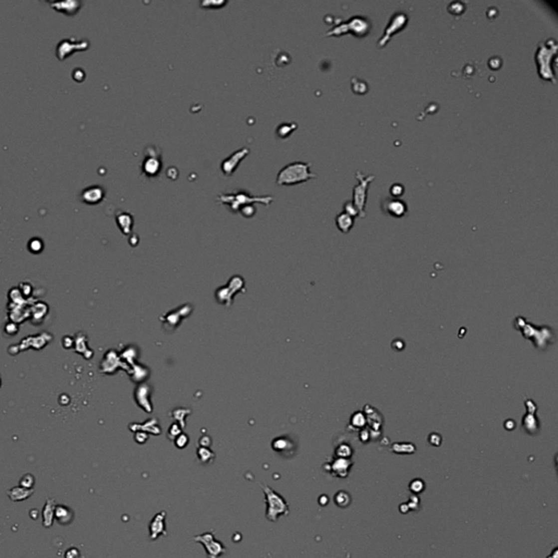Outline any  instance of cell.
<instances>
[{"label": "cell", "instance_id": "1", "mask_svg": "<svg viewBox=\"0 0 558 558\" xmlns=\"http://www.w3.org/2000/svg\"><path fill=\"white\" fill-rule=\"evenodd\" d=\"M557 41L554 38H551L546 41H541L536 52V62L540 78L545 81H551L553 84H556V75L553 63L557 56Z\"/></svg>", "mask_w": 558, "mask_h": 558}, {"label": "cell", "instance_id": "2", "mask_svg": "<svg viewBox=\"0 0 558 558\" xmlns=\"http://www.w3.org/2000/svg\"><path fill=\"white\" fill-rule=\"evenodd\" d=\"M316 176L311 171V164L293 162L284 166L277 175L278 186H292L313 179Z\"/></svg>", "mask_w": 558, "mask_h": 558}, {"label": "cell", "instance_id": "3", "mask_svg": "<svg viewBox=\"0 0 558 558\" xmlns=\"http://www.w3.org/2000/svg\"><path fill=\"white\" fill-rule=\"evenodd\" d=\"M372 24L365 16L354 15L349 20L340 22L326 33V36H341L348 33L353 34L357 37H364L369 35Z\"/></svg>", "mask_w": 558, "mask_h": 558}, {"label": "cell", "instance_id": "4", "mask_svg": "<svg viewBox=\"0 0 558 558\" xmlns=\"http://www.w3.org/2000/svg\"><path fill=\"white\" fill-rule=\"evenodd\" d=\"M261 486L265 494L266 519L271 522H276L281 516H288L289 506L286 500L269 485L261 484Z\"/></svg>", "mask_w": 558, "mask_h": 558}, {"label": "cell", "instance_id": "5", "mask_svg": "<svg viewBox=\"0 0 558 558\" xmlns=\"http://www.w3.org/2000/svg\"><path fill=\"white\" fill-rule=\"evenodd\" d=\"M217 199L221 200L224 204L229 205L230 209L235 212L238 210L240 211L242 206L255 203V202H260V203L269 205L273 200L272 197H251L248 191H242V190H238V191H234L231 193L221 194Z\"/></svg>", "mask_w": 558, "mask_h": 558}, {"label": "cell", "instance_id": "6", "mask_svg": "<svg viewBox=\"0 0 558 558\" xmlns=\"http://www.w3.org/2000/svg\"><path fill=\"white\" fill-rule=\"evenodd\" d=\"M355 178L358 180V185L353 188V205L359 211V216L364 218L366 216L365 205L367 201V190H369L370 183L375 179L373 175H363L361 171L355 173Z\"/></svg>", "mask_w": 558, "mask_h": 558}, {"label": "cell", "instance_id": "7", "mask_svg": "<svg viewBox=\"0 0 558 558\" xmlns=\"http://www.w3.org/2000/svg\"><path fill=\"white\" fill-rule=\"evenodd\" d=\"M408 20L409 17L405 12H396L391 15L388 24L386 26L385 31L382 35V37L377 41L378 48H383V47H385L396 33H398L399 31H401V29L405 28L408 23Z\"/></svg>", "mask_w": 558, "mask_h": 558}, {"label": "cell", "instance_id": "8", "mask_svg": "<svg viewBox=\"0 0 558 558\" xmlns=\"http://www.w3.org/2000/svg\"><path fill=\"white\" fill-rule=\"evenodd\" d=\"M192 540L194 542L201 543L204 546L209 558H219L226 553L225 545L215 539L213 532H205L203 534H200V536L194 537Z\"/></svg>", "mask_w": 558, "mask_h": 558}, {"label": "cell", "instance_id": "9", "mask_svg": "<svg viewBox=\"0 0 558 558\" xmlns=\"http://www.w3.org/2000/svg\"><path fill=\"white\" fill-rule=\"evenodd\" d=\"M160 169H162V160H160L159 150L155 146H147L143 164H142V171L148 177H154L159 174Z\"/></svg>", "mask_w": 558, "mask_h": 558}, {"label": "cell", "instance_id": "10", "mask_svg": "<svg viewBox=\"0 0 558 558\" xmlns=\"http://www.w3.org/2000/svg\"><path fill=\"white\" fill-rule=\"evenodd\" d=\"M90 41L88 40H76V39H63L58 44L56 49V55L59 60L63 61L68 56L72 55L74 51H82L88 48Z\"/></svg>", "mask_w": 558, "mask_h": 558}, {"label": "cell", "instance_id": "11", "mask_svg": "<svg viewBox=\"0 0 558 558\" xmlns=\"http://www.w3.org/2000/svg\"><path fill=\"white\" fill-rule=\"evenodd\" d=\"M166 517H167V513L163 510L154 516V518L151 520L150 526H148L151 541H156L158 538L167 536V528H166L165 522Z\"/></svg>", "mask_w": 558, "mask_h": 558}, {"label": "cell", "instance_id": "12", "mask_svg": "<svg viewBox=\"0 0 558 558\" xmlns=\"http://www.w3.org/2000/svg\"><path fill=\"white\" fill-rule=\"evenodd\" d=\"M250 153V150L247 147H242L241 150L236 151L234 154H231L230 156H228L226 159H224L222 162L221 165V168L223 173L226 175V176H231L234 173L235 170L238 168L239 163L241 162L242 159H245V157L248 155V154Z\"/></svg>", "mask_w": 558, "mask_h": 558}, {"label": "cell", "instance_id": "13", "mask_svg": "<svg viewBox=\"0 0 558 558\" xmlns=\"http://www.w3.org/2000/svg\"><path fill=\"white\" fill-rule=\"evenodd\" d=\"M382 206H383V211L386 214H388L389 216L395 218H401L405 216L408 212V206L406 204V202L395 198L385 199L383 201Z\"/></svg>", "mask_w": 558, "mask_h": 558}, {"label": "cell", "instance_id": "14", "mask_svg": "<svg viewBox=\"0 0 558 558\" xmlns=\"http://www.w3.org/2000/svg\"><path fill=\"white\" fill-rule=\"evenodd\" d=\"M105 197V190L99 186L88 187L83 190L80 199L83 203L86 204H97L102 202Z\"/></svg>", "mask_w": 558, "mask_h": 558}, {"label": "cell", "instance_id": "15", "mask_svg": "<svg viewBox=\"0 0 558 558\" xmlns=\"http://www.w3.org/2000/svg\"><path fill=\"white\" fill-rule=\"evenodd\" d=\"M50 5L57 11H61V12H64L68 15H73L80 10L81 3L78 1H59L52 2Z\"/></svg>", "mask_w": 558, "mask_h": 558}, {"label": "cell", "instance_id": "16", "mask_svg": "<svg viewBox=\"0 0 558 558\" xmlns=\"http://www.w3.org/2000/svg\"><path fill=\"white\" fill-rule=\"evenodd\" d=\"M353 223H354V218L345 212L338 214L336 217V225L338 229L345 234L349 233V231L351 230Z\"/></svg>", "mask_w": 558, "mask_h": 558}, {"label": "cell", "instance_id": "17", "mask_svg": "<svg viewBox=\"0 0 558 558\" xmlns=\"http://www.w3.org/2000/svg\"><path fill=\"white\" fill-rule=\"evenodd\" d=\"M296 128H298V124L295 122H283L277 127L276 132L280 139H286L294 131Z\"/></svg>", "mask_w": 558, "mask_h": 558}, {"label": "cell", "instance_id": "18", "mask_svg": "<svg viewBox=\"0 0 558 558\" xmlns=\"http://www.w3.org/2000/svg\"><path fill=\"white\" fill-rule=\"evenodd\" d=\"M117 223L119 224L120 228L124 231V233H129V230L131 229L133 219L129 213L121 212L117 215Z\"/></svg>", "mask_w": 558, "mask_h": 558}, {"label": "cell", "instance_id": "19", "mask_svg": "<svg viewBox=\"0 0 558 558\" xmlns=\"http://www.w3.org/2000/svg\"><path fill=\"white\" fill-rule=\"evenodd\" d=\"M351 86H352V91L355 94H359V95H363L367 92V90H369V88H367V83L359 78L351 79Z\"/></svg>", "mask_w": 558, "mask_h": 558}, {"label": "cell", "instance_id": "20", "mask_svg": "<svg viewBox=\"0 0 558 558\" xmlns=\"http://www.w3.org/2000/svg\"><path fill=\"white\" fill-rule=\"evenodd\" d=\"M343 210H345L343 212L347 213V214H349V215H350V216H352L353 218H354V217H357V216H359V211H358L357 207H355V206L353 205L352 202L347 201L346 203L343 204Z\"/></svg>", "mask_w": 558, "mask_h": 558}, {"label": "cell", "instance_id": "21", "mask_svg": "<svg viewBox=\"0 0 558 558\" xmlns=\"http://www.w3.org/2000/svg\"><path fill=\"white\" fill-rule=\"evenodd\" d=\"M389 191H390L391 197L395 198V199H398L399 197H401V195L403 194V191H405V188H403V186L400 185V183H394V185L390 187Z\"/></svg>", "mask_w": 558, "mask_h": 558}, {"label": "cell", "instance_id": "22", "mask_svg": "<svg viewBox=\"0 0 558 558\" xmlns=\"http://www.w3.org/2000/svg\"><path fill=\"white\" fill-rule=\"evenodd\" d=\"M199 458L202 462H209L214 458V455L212 452L206 448H201L199 450Z\"/></svg>", "mask_w": 558, "mask_h": 558}, {"label": "cell", "instance_id": "23", "mask_svg": "<svg viewBox=\"0 0 558 558\" xmlns=\"http://www.w3.org/2000/svg\"><path fill=\"white\" fill-rule=\"evenodd\" d=\"M457 3H458V2H452V3L449 4L448 9H454V8H455V10H453L450 13H453V14H460V13H462V12H464V11H465V4H464V3H461V2H460L459 7H457Z\"/></svg>", "mask_w": 558, "mask_h": 558}]
</instances>
